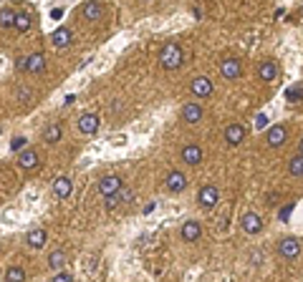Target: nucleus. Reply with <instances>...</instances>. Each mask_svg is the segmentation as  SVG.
I'll return each instance as SVG.
<instances>
[{
    "label": "nucleus",
    "instance_id": "1",
    "mask_svg": "<svg viewBox=\"0 0 303 282\" xmlns=\"http://www.w3.org/2000/svg\"><path fill=\"white\" fill-rule=\"evenodd\" d=\"M182 61H185V53H182V46L179 43H167L162 51H159V63H162V68L167 70H177L182 66Z\"/></svg>",
    "mask_w": 303,
    "mask_h": 282
},
{
    "label": "nucleus",
    "instance_id": "2",
    "mask_svg": "<svg viewBox=\"0 0 303 282\" xmlns=\"http://www.w3.org/2000/svg\"><path fill=\"white\" fill-rule=\"evenodd\" d=\"M278 252H281L283 260H296V257L301 255V239H296V237H283L281 244H278Z\"/></svg>",
    "mask_w": 303,
    "mask_h": 282
},
{
    "label": "nucleus",
    "instance_id": "3",
    "mask_svg": "<svg viewBox=\"0 0 303 282\" xmlns=\"http://www.w3.org/2000/svg\"><path fill=\"white\" fill-rule=\"evenodd\" d=\"M197 202H200L202 207L213 209V207L220 202V189H218L215 184H205V187L200 189V194H197Z\"/></svg>",
    "mask_w": 303,
    "mask_h": 282
},
{
    "label": "nucleus",
    "instance_id": "4",
    "mask_svg": "<svg viewBox=\"0 0 303 282\" xmlns=\"http://www.w3.org/2000/svg\"><path fill=\"white\" fill-rule=\"evenodd\" d=\"M213 91H215V86H213V81H210L207 76L192 78V93H195L197 98H207V96H213Z\"/></svg>",
    "mask_w": 303,
    "mask_h": 282
},
{
    "label": "nucleus",
    "instance_id": "5",
    "mask_svg": "<svg viewBox=\"0 0 303 282\" xmlns=\"http://www.w3.org/2000/svg\"><path fill=\"white\" fill-rule=\"evenodd\" d=\"M179 156H182V161H185L187 166H197V164L202 161V149H200L197 144H185L182 151H179Z\"/></svg>",
    "mask_w": 303,
    "mask_h": 282
},
{
    "label": "nucleus",
    "instance_id": "6",
    "mask_svg": "<svg viewBox=\"0 0 303 282\" xmlns=\"http://www.w3.org/2000/svg\"><path fill=\"white\" fill-rule=\"evenodd\" d=\"M240 227H243L248 234H258V232L263 229V219H260L258 211H245L243 219H240Z\"/></svg>",
    "mask_w": 303,
    "mask_h": 282
},
{
    "label": "nucleus",
    "instance_id": "7",
    "mask_svg": "<svg viewBox=\"0 0 303 282\" xmlns=\"http://www.w3.org/2000/svg\"><path fill=\"white\" fill-rule=\"evenodd\" d=\"M220 73L225 76L227 81H237L243 76V66H240L237 58H223L220 61Z\"/></svg>",
    "mask_w": 303,
    "mask_h": 282
},
{
    "label": "nucleus",
    "instance_id": "8",
    "mask_svg": "<svg viewBox=\"0 0 303 282\" xmlns=\"http://www.w3.org/2000/svg\"><path fill=\"white\" fill-rule=\"evenodd\" d=\"M258 78H260L263 83H273V81L278 78V66H276L273 58L260 61V66H258Z\"/></svg>",
    "mask_w": 303,
    "mask_h": 282
},
{
    "label": "nucleus",
    "instance_id": "9",
    "mask_svg": "<svg viewBox=\"0 0 303 282\" xmlns=\"http://www.w3.org/2000/svg\"><path fill=\"white\" fill-rule=\"evenodd\" d=\"M288 141V129L283 124H276L273 129H268V146L270 149H281Z\"/></svg>",
    "mask_w": 303,
    "mask_h": 282
},
{
    "label": "nucleus",
    "instance_id": "10",
    "mask_svg": "<svg viewBox=\"0 0 303 282\" xmlns=\"http://www.w3.org/2000/svg\"><path fill=\"white\" fill-rule=\"evenodd\" d=\"M164 182H167V189H169L172 194H179V192L187 189V177H185L182 171H169Z\"/></svg>",
    "mask_w": 303,
    "mask_h": 282
},
{
    "label": "nucleus",
    "instance_id": "11",
    "mask_svg": "<svg viewBox=\"0 0 303 282\" xmlns=\"http://www.w3.org/2000/svg\"><path fill=\"white\" fill-rule=\"evenodd\" d=\"M99 192H101L104 197H116V194L122 192V179H119V177H104V179L99 182Z\"/></svg>",
    "mask_w": 303,
    "mask_h": 282
},
{
    "label": "nucleus",
    "instance_id": "12",
    "mask_svg": "<svg viewBox=\"0 0 303 282\" xmlns=\"http://www.w3.org/2000/svg\"><path fill=\"white\" fill-rule=\"evenodd\" d=\"M200 237H202L200 222H197V219H187V222L182 224V239H185V242H197Z\"/></svg>",
    "mask_w": 303,
    "mask_h": 282
},
{
    "label": "nucleus",
    "instance_id": "13",
    "mask_svg": "<svg viewBox=\"0 0 303 282\" xmlns=\"http://www.w3.org/2000/svg\"><path fill=\"white\" fill-rule=\"evenodd\" d=\"M200 119H202V106H200V103L190 101V103L182 106V121H185V124H197Z\"/></svg>",
    "mask_w": 303,
    "mask_h": 282
},
{
    "label": "nucleus",
    "instance_id": "14",
    "mask_svg": "<svg viewBox=\"0 0 303 282\" xmlns=\"http://www.w3.org/2000/svg\"><path fill=\"white\" fill-rule=\"evenodd\" d=\"M243 139H245V129H243V124H237V121L227 124L225 126V141L227 144H230V146H237Z\"/></svg>",
    "mask_w": 303,
    "mask_h": 282
},
{
    "label": "nucleus",
    "instance_id": "15",
    "mask_svg": "<svg viewBox=\"0 0 303 282\" xmlns=\"http://www.w3.org/2000/svg\"><path fill=\"white\" fill-rule=\"evenodd\" d=\"M78 131H81V134H96V131H99V116H96V114H81V119H78Z\"/></svg>",
    "mask_w": 303,
    "mask_h": 282
},
{
    "label": "nucleus",
    "instance_id": "16",
    "mask_svg": "<svg viewBox=\"0 0 303 282\" xmlns=\"http://www.w3.org/2000/svg\"><path fill=\"white\" fill-rule=\"evenodd\" d=\"M53 194H56L58 199L71 197V194H74V182H71L69 177H58V179L53 182Z\"/></svg>",
    "mask_w": 303,
    "mask_h": 282
},
{
    "label": "nucleus",
    "instance_id": "17",
    "mask_svg": "<svg viewBox=\"0 0 303 282\" xmlns=\"http://www.w3.org/2000/svg\"><path fill=\"white\" fill-rule=\"evenodd\" d=\"M81 15L86 18V20H101L104 18V5L101 3H86L83 8H81Z\"/></svg>",
    "mask_w": 303,
    "mask_h": 282
},
{
    "label": "nucleus",
    "instance_id": "18",
    "mask_svg": "<svg viewBox=\"0 0 303 282\" xmlns=\"http://www.w3.org/2000/svg\"><path fill=\"white\" fill-rule=\"evenodd\" d=\"M51 41H53V46H56V48H66V46H71L74 33H71L69 28H56V30H53V36H51Z\"/></svg>",
    "mask_w": 303,
    "mask_h": 282
},
{
    "label": "nucleus",
    "instance_id": "19",
    "mask_svg": "<svg viewBox=\"0 0 303 282\" xmlns=\"http://www.w3.org/2000/svg\"><path fill=\"white\" fill-rule=\"evenodd\" d=\"M18 164H20L23 169H36V166H38V154H36L33 149H25V151L18 154Z\"/></svg>",
    "mask_w": 303,
    "mask_h": 282
},
{
    "label": "nucleus",
    "instance_id": "20",
    "mask_svg": "<svg viewBox=\"0 0 303 282\" xmlns=\"http://www.w3.org/2000/svg\"><path fill=\"white\" fill-rule=\"evenodd\" d=\"M66 262H69V257H66V252H64V250H53V252L48 255V267H51V270H56V272H61Z\"/></svg>",
    "mask_w": 303,
    "mask_h": 282
},
{
    "label": "nucleus",
    "instance_id": "21",
    "mask_svg": "<svg viewBox=\"0 0 303 282\" xmlns=\"http://www.w3.org/2000/svg\"><path fill=\"white\" fill-rule=\"evenodd\" d=\"M25 70H28V73H41V70H46V58H43L41 53L28 56V58H25Z\"/></svg>",
    "mask_w": 303,
    "mask_h": 282
},
{
    "label": "nucleus",
    "instance_id": "22",
    "mask_svg": "<svg viewBox=\"0 0 303 282\" xmlns=\"http://www.w3.org/2000/svg\"><path fill=\"white\" fill-rule=\"evenodd\" d=\"M31 13H25V10H20V13H15V23H13V28L18 30V33H25L28 28H31Z\"/></svg>",
    "mask_w": 303,
    "mask_h": 282
},
{
    "label": "nucleus",
    "instance_id": "23",
    "mask_svg": "<svg viewBox=\"0 0 303 282\" xmlns=\"http://www.w3.org/2000/svg\"><path fill=\"white\" fill-rule=\"evenodd\" d=\"M46 239H48L46 229H33V232H28V244L36 247V250H41V247L46 244Z\"/></svg>",
    "mask_w": 303,
    "mask_h": 282
},
{
    "label": "nucleus",
    "instance_id": "24",
    "mask_svg": "<svg viewBox=\"0 0 303 282\" xmlns=\"http://www.w3.org/2000/svg\"><path fill=\"white\" fill-rule=\"evenodd\" d=\"M43 141H48V144H56V141H61V126H58V124H51V126H46V131H43Z\"/></svg>",
    "mask_w": 303,
    "mask_h": 282
},
{
    "label": "nucleus",
    "instance_id": "25",
    "mask_svg": "<svg viewBox=\"0 0 303 282\" xmlns=\"http://www.w3.org/2000/svg\"><path fill=\"white\" fill-rule=\"evenodd\" d=\"M13 23H15V10H10V8H0V25L8 28V25H13Z\"/></svg>",
    "mask_w": 303,
    "mask_h": 282
},
{
    "label": "nucleus",
    "instance_id": "26",
    "mask_svg": "<svg viewBox=\"0 0 303 282\" xmlns=\"http://www.w3.org/2000/svg\"><path fill=\"white\" fill-rule=\"evenodd\" d=\"M5 280H8V282H25V272H23L20 267H8Z\"/></svg>",
    "mask_w": 303,
    "mask_h": 282
},
{
    "label": "nucleus",
    "instance_id": "27",
    "mask_svg": "<svg viewBox=\"0 0 303 282\" xmlns=\"http://www.w3.org/2000/svg\"><path fill=\"white\" fill-rule=\"evenodd\" d=\"M288 171H291L293 177H303V156H293V159H291Z\"/></svg>",
    "mask_w": 303,
    "mask_h": 282
},
{
    "label": "nucleus",
    "instance_id": "28",
    "mask_svg": "<svg viewBox=\"0 0 303 282\" xmlns=\"http://www.w3.org/2000/svg\"><path fill=\"white\" fill-rule=\"evenodd\" d=\"M288 98H291V101H298V98H303V83H298L296 88H291V91H288Z\"/></svg>",
    "mask_w": 303,
    "mask_h": 282
},
{
    "label": "nucleus",
    "instance_id": "29",
    "mask_svg": "<svg viewBox=\"0 0 303 282\" xmlns=\"http://www.w3.org/2000/svg\"><path fill=\"white\" fill-rule=\"evenodd\" d=\"M51 282H74V275L71 272H56Z\"/></svg>",
    "mask_w": 303,
    "mask_h": 282
},
{
    "label": "nucleus",
    "instance_id": "30",
    "mask_svg": "<svg viewBox=\"0 0 303 282\" xmlns=\"http://www.w3.org/2000/svg\"><path fill=\"white\" fill-rule=\"evenodd\" d=\"M119 202H122L119 197H106V209H116V207H119Z\"/></svg>",
    "mask_w": 303,
    "mask_h": 282
},
{
    "label": "nucleus",
    "instance_id": "31",
    "mask_svg": "<svg viewBox=\"0 0 303 282\" xmlns=\"http://www.w3.org/2000/svg\"><path fill=\"white\" fill-rule=\"evenodd\" d=\"M23 146H25V139H23V136L13 139V144H10V149H23Z\"/></svg>",
    "mask_w": 303,
    "mask_h": 282
},
{
    "label": "nucleus",
    "instance_id": "32",
    "mask_svg": "<svg viewBox=\"0 0 303 282\" xmlns=\"http://www.w3.org/2000/svg\"><path fill=\"white\" fill-rule=\"evenodd\" d=\"M255 124H258V126H260V129H263V126H265V124H268V119H265V116H258V121H255Z\"/></svg>",
    "mask_w": 303,
    "mask_h": 282
},
{
    "label": "nucleus",
    "instance_id": "33",
    "mask_svg": "<svg viewBox=\"0 0 303 282\" xmlns=\"http://www.w3.org/2000/svg\"><path fill=\"white\" fill-rule=\"evenodd\" d=\"M298 156H303V139H301V144H298Z\"/></svg>",
    "mask_w": 303,
    "mask_h": 282
}]
</instances>
